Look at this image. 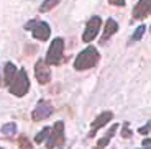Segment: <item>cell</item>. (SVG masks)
<instances>
[{
  "label": "cell",
  "mask_w": 151,
  "mask_h": 149,
  "mask_svg": "<svg viewBox=\"0 0 151 149\" xmlns=\"http://www.w3.org/2000/svg\"><path fill=\"white\" fill-rule=\"evenodd\" d=\"M100 59V54L94 46H87L84 51H81L77 54V57L74 59V69L76 71H87V69H92L99 64Z\"/></svg>",
  "instance_id": "obj_1"
},
{
  "label": "cell",
  "mask_w": 151,
  "mask_h": 149,
  "mask_svg": "<svg viewBox=\"0 0 151 149\" xmlns=\"http://www.w3.org/2000/svg\"><path fill=\"white\" fill-rule=\"evenodd\" d=\"M8 90H10L12 95H15V97H18V98L25 97L28 93V90H30V79H28V72L25 71V69L17 71L13 80H12L10 85H8Z\"/></svg>",
  "instance_id": "obj_2"
},
{
  "label": "cell",
  "mask_w": 151,
  "mask_h": 149,
  "mask_svg": "<svg viewBox=\"0 0 151 149\" xmlns=\"http://www.w3.org/2000/svg\"><path fill=\"white\" fill-rule=\"evenodd\" d=\"M64 39L63 38H54L53 43L49 44V49L46 52V64L48 66H59L64 62Z\"/></svg>",
  "instance_id": "obj_3"
},
{
  "label": "cell",
  "mask_w": 151,
  "mask_h": 149,
  "mask_svg": "<svg viewBox=\"0 0 151 149\" xmlns=\"http://www.w3.org/2000/svg\"><path fill=\"white\" fill-rule=\"evenodd\" d=\"M23 28L28 30V31H31L33 36L36 38V39H40V41H46V39L49 38V34H51L49 25L46 21H41V20H30L28 23H25Z\"/></svg>",
  "instance_id": "obj_4"
},
{
  "label": "cell",
  "mask_w": 151,
  "mask_h": 149,
  "mask_svg": "<svg viewBox=\"0 0 151 149\" xmlns=\"http://www.w3.org/2000/svg\"><path fill=\"white\" fill-rule=\"evenodd\" d=\"M46 141V148L48 149H54L58 146H63L64 144V123L63 121H56L54 126L49 130L48 133V138L45 139Z\"/></svg>",
  "instance_id": "obj_5"
},
{
  "label": "cell",
  "mask_w": 151,
  "mask_h": 149,
  "mask_svg": "<svg viewBox=\"0 0 151 149\" xmlns=\"http://www.w3.org/2000/svg\"><path fill=\"white\" fill-rule=\"evenodd\" d=\"M100 25H102V18L100 16H92L86 25V30H84V34H82V41L84 43L94 41V38L97 36L99 30H100Z\"/></svg>",
  "instance_id": "obj_6"
},
{
  "label": "cell",
  "mask_w": 151,
  "mask_h": 149,
  "mask_svg": "<svg viewBox=\"0 0 151 149\" xmlns=\"http://www.w3.org/2000/svg\"><path fill=\"white\" fill-rule=\"evenodd\" d=\"M35 77H36L38 84H41V85L49 84V80H51V71H49V66L46 64V61L40 59L35 64Z\"/></svg>",
  "instance_id": "obj_7"
},
{
  "label": "cell",
  "mask_w": 151,
  "mask_h": 149,
  "mask_svg": "<svg viewBox=\"0 0 151 149\" xmlns=\"http://www.w3.org/2000/svg\"><path fill=\"white\" fill-rule=\"evenodd\" d=\"M51 113H53L51 103L46 100H41V102H38V105L35 107L33 112H31V118H33V121H43V120L49 118Z\"/></svg>",
  "instance_id": "obj_8"
},
{
  "label": "cell",
  "mask_w": 151,
  "mask_h": 149,
  "mask_svg": "<svg viewBox=\"0 0 151 149\" xmlns=\"http://www.w3.org/2000/svg\"><path fill=\"white\" fill-rule=\"evenodd\" d=\"M112 118H113V113H112V112H104V113H100V115H99L97 118L92 121V126H91L89 134H87V138H94L95 134H97V131L100 130V128L105 126V125L109 123Z\"/></svg>",
  "instance_id": "obj_9"
},
{
  "label": "cell",
  "mask_w": 151,
  "mask_h": 149,
  "mask_svg": "<svg viewBox=\"0 0 151 149\" xmlns=\"http://www.w3.org/2000/svg\"><path fill=\"white\" fill-rule=\"evenodd\" d=\"M150 5H151V0H138V4L133 7L132 16L135 20L148 18V16H150Z\"/></svg>",
  "instance_id": "obj_10"
},
{
  "label": "cell",
  "mask_w": 151,
  "mask_h": 149,
  "mask_svg": "<svg viewBox=\"0 0 151 149\" xmlns=\"http://www.w3.org/2000/svg\"><path fill=\"white\" fill-rule=\"evenodd\" d=\"M118 30V23L115 21L113 18H109L105 21V28H104V36L100 38V44H105L107 41H109L110 38L113 36V34L117 33Z\"/></svg>",
  "instance_id": "obj_11"
},
{
  "label": "cell",
  "mask_w": 151,
  "mask_h": 149,
  "mask_svg": "<svg viewBox=\"0 0 151 149\" xmlns=\"http://www.w3.org/2000/svg\"><path fill=\"white\" fill-rule=\"evenodd\" d=\"M117 130H118V125H112V126H110V130L107 131V134L104 136L102 139H100V141L97 143V144H95V148H94V149H105V148H107V144H109V143L112 141V138L115 136Z\"/></svg>",
  "instance_id": "obj_12"
},
{
  "label": "cell",
  "mask_w": 151,
  "mask_h": 149,
  "mask_svg": "<svg viewBox=\"0 0 151 149\" xmlns=\"http://www.w3.org/2000/svg\"><path fill=\"white\" fill-rule=\"evenodd\" d=\"M15 74H17L15 64L13 62H5V66H4V84L5 85H10V82L13 80Z\"/></svg>",
  "instance_id": "obj_13"
},
{
  "label": "cell",
  "mask_w": 151,
  "mask_h": 149,
  "mask_svg": "<svg viewBox=\"0 0 151 149\" xmlns=\"http://www.w3.org/2000/svg\"><path fill=\"white\" fill-rule=\"evenodd\" d=\"M61 0H45L41 4V7L38 8V10L41 11V13H46V11H49V10H53L54 7H56L58 4H59Z\"/></svg>",
  "instance_id": "obj_14"
},
{
  "label": "cell",
  "mask_w": 151,
  "mask_h": 149,
  "mask_svg": "<svg viewBox=\"0 0 151 149\" xmlns=\"http://www.w3.org/2000/svg\"><path fill=\"white\" fill-rule=\"evenodd\" d=\"M15 133H17L15 123H7L2 126V134H5V136H15Z\"/></svg>",
  "instance_id": "obj_15"
},
{
  "label": "cell",
  "mask_w": 151,
  "mask_h": 149,
  "mask_svg": "<svg viewBox=\"0 0 151 149\" xmlns=\"http://www.w3.org/2000/svg\"><path fill=\"white\" fill-rule=\"evenodd\" d=\"M145 31H146V26H145V25H140V26H138V28L135 30V34L132 36V43H133V41H140L141 38H143Z\"/></svg>",
  "instance_id": "obj_16"
},
{
  "label": "cell",
  "mask_w": 151,
  "mask_h": 149,
  "mask_svg": "<svg viewBox=\"0 0 151 149\" xmlns=\"http://www.w3.org/2000/svg\"><path fill=\"white\" fill-rule=\"evenodd\" d=\"M48 133H49V128H43V130L35 136V143H36V144H41V143L48 138Z\"/></svg>",
  "instance_id": "obj_17"
},
{
  "label": "cell",
  "mask_w": 151,
  "mask_h": 149,
  "mask_svg": "<svg viewBox=\"0 0 151 149\" xmlns=\"http://www.w3.org/2000/svg\"><path fill=\"white\" fill-rule=\"evenodd\" d=\"M18 148H20V149H33V148H31L30 139H28L25 134H22V136L18 138Z\"/></svg>",
  "instance_id": "obj_18"
},
{
  "label": "cell",
  "mask_w": 151,
  "mask_h": 149,
  "mask_svg": "<svg viewBox=\"0 0 151 149\" xmlns=\"http://www.w3.org/2000/svg\"><path fill=\"white\" fill-rule=\"evenodd\" d=\"M122 138H132V131L128 128V123H123V128H122Z\"/></svg>",
  "instance_id": "obj_19"
},
{
  "label": "cell",
  "mask_w": 151,
  "mask_h": 149,
  "mask_svg": "<svg viewBox=\"0 0 151 149\" xmlns=\"http://www.w3.org/2000/svg\"><path fill=\"white\" fill-rule=\"evenodd\" d=\"M127 0H109L110 5H115V7H123Z\"/></svg>",
  "instance_id": "obj_20"
},
{
  "label": "cell",
  "mask_w": 151,
  "mask_h": 149,
  "mask_svg": "<svg viewBox=\"0 0 151 149\" xmlns=\"http://www.w3.org/2000/svg\"><path fill=\"white\" fill-rule=\"evenodd\" d=\"M138 133H140V134H148V133H150V121L146 123V126H141L140 130H138Z\"/></svg>",
  "instance_id": "obj_21"
},
{
  "label": "cell",
  "mask_w": 151,
  "mask_h": 149,
  "mask_svg": "<svg viewBox=\"0 0 151 149\" xmlns=\"http://www.w3.org/2000/svg\"><path fill=\"white\" fill-rule=\"evenodd\" d=\"M143 146H145V148H150V139H145V141H143Z\"/></svg>",
  "instance_id": "obj_22"
},
{
  "label": "cell",
  "mask_w": 151,
  "mask_h": 149,
  "mask_svg": "<svg viewBox=\"0 0 151 149\" xmlns=\"http://www.w3.org/2000/svg\"><path fill=\"white\" fill-rule=\"evenodd\" d=\"M0 84H2V79H0Z\"/></svg>",
  "instance_id": "obj_23"
},
{
  "label": "cell",
  "mask_w": 151,
  "mask_h": 149,
  "mask_svg": "<svg viewBox=\"0 0 151 149\" xmlns=\"http://www.w3.org/2000/svg\"><path fill=\"white\" fill-rule=\"evenodd\" d=\"M0 149H4V148H0Z\"/></svg>",
  "instance_id": "obj_24"
},
{
  "label": "cell",
  "mask_w": 151,
  "mask_h": 149,
  "mask_svg": "<svg viewBox=\"0 0 151 149\" xmlns=\"http://www.w3.org/2000/svg\"><path fill=\"white\" fill-rule=\"evenodd\" d=\"M146 149H150V148H146Z\"/></svg>",
  "instance_id": "obj_25"
}]
</instances>
